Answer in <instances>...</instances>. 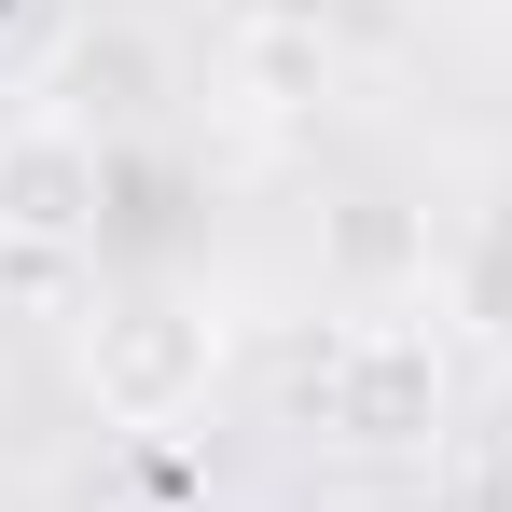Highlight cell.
<instances>
[{"instance_id": "obj_2", "label": "cell", "mask_w": 512, "mask_h": 512, "mask_svg": "<svg viewBox=\"0 0 512 512\" xmlns=\"http://www.w3.org/2000/svg\"><path fill=\"white\" fill-rule=\"evenodd\" d=\"M319 429H333L346 457H416L443 443V402H457V374H443V333L429 319H360V333L319 346Z\"/></svg>"}, {"instance_id": "obj_3", "label": "cell", "mask_w": 512, "mask_h": 512, "mask_svg": "<svg viewBox=\"0 0 512 512\" xmlns=\"http://www.w3.org/2000/svg\"><path fill=\"white\" fill-rule=\"evenodd\" d=\"M97 208H111V153H97V125H70V111L0 125V236L70 250V236H97Z\"/></svg>"}, {"instance_id": "obj_1", "label": "cell", "mask_w": 512, "mask_h": 512, "mask_svg": "<svg viewBox=\"0 0 512 512\" xmlns=\"http://www.w3.org/2000/svg\"><path fill=\"white\" fill-rule=\"evenodd\" d=\"M222 388V319L180 305V291H111L84 319V402L111 429H180Z\"/></svg>"}, {"instance_id": "obj_5", "label": "cell", "mask_w": 512, "mask_h": 512, "mask_svg": "<svg viewBox=\"0 0 512 512\" xmlns=\"http://www.w3.org/2000/svg\"><path fill=\"white\" fill-rule=\"evenodd\" d=\"M222 14H250V28H319V0H222Z\"/></svg>"}, {"instance_id": "obj_4", "label": "cell", "mask_w": 512, "mask_h": 512, "mask_svg": "<svg viewBox=\"0 0 512 512\" xmlns=\"http://www.w3.org/2000/svg\"><path fill=\"white\" fill-rule=\"evenodd\" d=\"M457 512H512V429L471 443V471H457Z\"/></svg>"}]
</instances>
